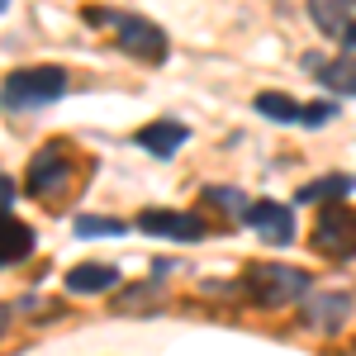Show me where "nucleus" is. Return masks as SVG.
<instances>
[{
    "label": "nucleus",
    "mask_w": 356,
    "mask_h": 356,
    "mask_svg": "<svg viewBox=\"0 0 356 356\" xmlns=\"http://www.w3.org/2000/svg\"><path fill=\"white\" fill-rule=\"evenodd\" d=\"M204 200H214V204H223L228 214H247V204H252V200H243L238 191H204Z\"/></svg>",
    "instance_id": "f3484780"
},
{
    "label": "nucleus",
    "mask_w": 356,
    "mask_h": 356,
    "mask_svg": "<svg viewBox=\"0 0 356 356\" xmlns=\"http://www.w3.org/2000/svg\"><path fill=\"white\" fill-rule=\"evenodd\" d=\"M309 15H314V29L328 33L337 43L352 48V33H356V0H309Z\"/></svg>",
    "instance_id": "6e6552de"
},
{
    "label": "nucleus",
    "mask_w": 356,
    "mask_h": 356,
    "mask_svg": "<svg viewBox=\"0 0 356 356\" xmlns=\"http://www.w3.org/2000/svg\"><path fill=\"white\" fill-rule=\"evenodd\" d=\"M243 280H247L243 290L257 304H266V309H280V304H295L300 295H309V271L280 266V261H261V266H252Z\"/></svg>",
    "instance_id": "f03ea898"
},
{
    "label": "nucleus",
    "mask_w": 356,
    "mask_h": 356,
    "mask_svg": "<svg viewBox=\"0 0 356 356\" xmlns=\"http://www.w3.org/2000/svg\"><path fill=\"white\" fill-rule=\"evenodd\" d=\"M114 29H119V48L129 57H138V62H166V33L152 19H143V15H124L119 10V19H114Z\"/></svg>",
    "instance_id": "39448f33"
},
{
    "label": "nucleus",
    "mask_w": 356,
    "mask_h": 356,
    "mask_svg": "<svg viewBox=\"0 0 356 356\" xmlns=\"http://www.w3.org/2000/svg\"><path fill=\"white\" fill-rule=\"evenodd\" d=\"M138 228L143 233H166V238H204V219H195V214H176V209H147V214H138Z\"/></svg>",
    "instance_id": "1a4fd4ad"
},
{
    "label": "nucleus",
    "mask_w": 356,
    "mask_h": 356,
    "mask_svg": "<svg viewBox=\"0 0 356 356\" xmlns=\"http://www.w3.org/2000/svg\"><path fill=\"white\" fill-rule=\"evenodd\" d=\"M257 114L280 119V124H295V119H304V105H295V100L280 95V90H266V95H257Z\"/></svg>",
    "instance_id": "4468645a"
},
{
    "label": "nucleus",
    "mask_w": 356,
    "mask_h": 356,
    "mask_svg": "<svg viewBox=\"0 0 356 356\" xmlns=\"http://www.w3.org/2000/svg\"><path fill=\"white\" fill-rule=\"evenodd\" d=\"M5 5H10V0H0V10H5Z\"/></svg>",
    "instance_id": "4be33fe9"
},
{
    "label": "nucleus",
    "mask_w": 356,
    "mask_h": 356,
    "mask_svg": "<svg viewBox=\"0 0 356 356\" xmlns=\"http://www.w3.org/2000/svg\"><path fill=\"white\" fill-rule=\"evenodd\" d=\"M314 247L318 252H328L337 261H347L356 257V209L352 204H342V200H332L318 209V223H314Z\"/></svg>",
    "instance_id": "7ed1b4c3"
},
{
    "label": "nucleus",
    "mask_w": 356,
    "mask_h": 356,
    "mask_svg": "<svg viewBox=\"0 0 356 356\" xmlns=\"http://www.w3.org/2000/svg\"><path fill=\"white\" fill-rule=\"evenodd\" d=\"M352 295L347 290H328V295H309L304 304V323L314 332H342L347 328V318H352Z\"/></svg>",
    "instance_id": "0eeeda50"
},
{
    "label": "nucleus",
    "mask_w": 356,
    "mask_h": 356,
    "mask_svg": "<svg viewBox=\"0 0 356 356\" xmlns=\"http://www.w3.org/2000/svg\"><path fill=\"white\" fill-rule=\"evenodd\" d=\"M356 191V181L352 176H318V181H309V186H300V195H295V200H300V204H314V200H342V195H352Z\"/></svg>",
    "instance_id": "ddd939ff"
},
{
    "label": "nucleus",
    "mask_w": 356,
    "mask_h": 356,
    "mask_svg": "<svg viewBox=\"0 0 356 356\" xmlns=\"http://www.w3.org/2000/svg\"><path fill=\"white\" fill-rule=\"evenodd\" d=\"M33 228L19 223L10 209H0V266H10V261H24L29 252H33Z\"/></svg>",
    "instance_id": "9d476101"
},
{
    "label": "nucleus",
    "mask_w": 356,
    "mask_h": 356,
    "mask_svg": "<svg viewBox=\"0 0 356 356\" xmlns=\"http://www.w3.org/2000/svg\"><path fill=\"white\" fill-rule=\"evenodd\" d=\"M323 86H328V90H342V95H356V53L328 62V67H323Z\"/></svg>",
    "instance_id": "2eb2a0df"
},
{
    "label": "nucleus",
    "mask_w": 356,
    "mask_h": 356,
    "mask_svg": "<svg viewBox=\"0 0 356 356\" xmlns=\"http://www.w3.org/2000/svg\"><path fill=\"white\" fill-rule=\"evenodd\" d=\"M114 280H119L114 266H105V261H81V266L67 271V290L72 295H105Z\"/></svg>",
    "instance_id": "9b49d317"
},
{
    "label": "nucleus",
    "mask_w": 356,
    "mask_h": 356,
    "mask_svg": "<svg viewBox=\"0 0 356 356\" xmlns=\"http://www.w3.org/2000/svg\"><path fill=\"white\" fill-rule=\"evenodd\" d=\"M67 181H72V152L62 143H43L29 157V176H24L29 195H57Z\"/></svg>",
    "instance_id": "20e7f679"
},
{
    "label": "nucleus",
    "mask_w": 356,
    "mask_h": 356,
    "mask_svg": "<svg viewBox=\"0 0 356 356\" xmlns=\"http://www.w3.org/2000/svg\"><path fill=\"white\" fill-rule=\"evenodd\" d=\"M5 328H10V309L0 304V337H5Z\"/></svg>",
    "instance_id": "aec40b11"
},
{
    "label": "nucleus",
    "mask_w": 356,
    "mask_h": 356,
    "mask_svg": "<svg viewBox=\"0 0 356 356\" xmlns=\"http://www.w3.org/2000/svg\"><path fill=\"white\" fill-rule=\"evenodd\" d=\"M352 48H356V33H352Z\"/></svg>",
    "instance_id": "5701e85b"
},
{
    "label": "nucleus",
    "mask_w": 356,
    "mask_h": 356,
    "mask_svg": "<svg viewBox=\"0 0 356 356\" xmlns=\"http://www.w3.org/2000/svg\"><path fill=\"white\" fill-rule=\"evenodd\" d=\"M5 200H10V181L0 176V209H5Z\"/></svg>",
    "instance_id": "412c9836"
},
{
    "label": "nucleus",
    "mask_w": 356,
    "mask_h": 356,
    "mask_svg": "<svg viewBox=\"0 0 356 356\" xmlns=\"http://www.w3.org/2000/svg\"><path fill=\"white\" fill-rule=\"evenodd\" d=\"M247 228H257V238H266V243L285 247L295 238V214H290V204H275V200H252L247 204Z\"/></svg>",
    "instance_id": "423d86ee"
},
{
    "label": "nucleus",
    "mask_w": 356,
    "mask_h": 356,
    "mask_svg": "<svg viewBox=\"0 0 356 356\" xmlns=\"http://www.w3.org/2000/svg\"><path fill=\"white\" fill-rule=\"evenodd\" d=\"M181 143H186V129H181L176 119H157V124L138 129V147H143V152H152V157H171Z\"/></svg>",
    "instance_id": "f8f14e48"
},
{
    "label": "nucleus",
    "mask_w": 356,
    "mask_h": 356,
    "mask_svg": "<svg viewBox=\"0 0 356 356\" xmlns=\"http://www.w3.org/2000/svg\"><path fill=\"white\" fill-rule=\"evenodd\" d=\"M332 114H337V105H328V100H318V105H309V110H304V124H328Z\"/></svg>",
    "instance_id": "a211bd4d"
},
{
    "label": "nucleus",
    "mask_w": 356,
    "mask_h": 356,
    "mask_svg": "<svg viewBox=\"0 0 356 356\" xmlns=\"http://www.w3.org/2000/svg\"><path fill=\"white\" fill-rule=\"evenodd\" d=\"M67 86H72V76H67L62 67H53V62H43V67H19V72L5 76L0 100H5V110H38V105L62 100Z\"/></svg>",
    "instance_id": "f257e3e1"
},
{
    "label": "nucleus",
    "mask_w": 356,
    "mask_h": 356,
    "mask_svg": "<svg viewBox=\"0 0 356 356\" xmlns=\"http://www.w3.org/2000/svg\"><path fill=\"white\" fill-rule=\"evenodd\" d=\"M152 295H157V285H138V290H129V295H119V309H134V304L152 300Z\"/></svg>",
    "instance_id": "6ab92c4d"
},
{
    "label": "nucleus",
    "mask_w": 356,
    "mask_h": 356,
    "mask_svg": "<svg viewBox=\"0 0 356 356\" xmlns=\"http://www.w3.org/2000/svg\"><path fill=\"white\" fill-rule=\"evenodd\" d=\"M76 233H81V238H119L124 223L119 219H76Z\"/></svg>",
    "instance_id": "dca6fc26"
}]
</instances>
